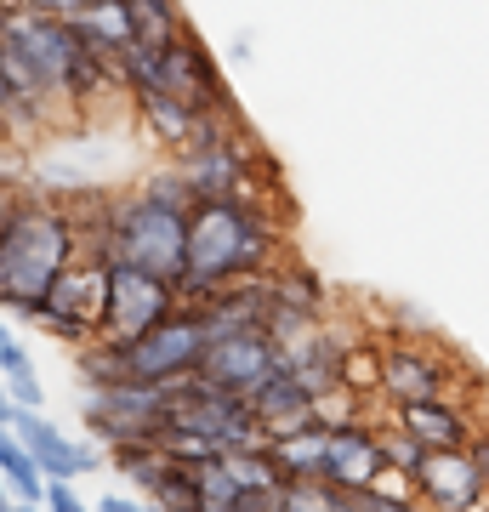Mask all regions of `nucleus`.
<instances>
[{"mask_svg":"<svg viewBox=\"0 0 489 512\" xmlns=\"http://www.w3.org/2000/svg\"><path fill=\"white\" fill-rule=\"evenodd\" d=\"M290 256V222L251 200H200L188 211V262L177 291L182 302H205L211 291L268 279Z\"/></svg>","mask_w":489,"mask_h":512,"instance_id":"f257e3e1","label":"nucleus"},{"mask_svg":"<svg viewBox=\"0 0 489 512\" xmlns=\"http://www.w3.org/2000/svg\"><path fill=\"white\" fill-rule=\"evenodd\" d=\"M69 262H80L74 217L52 194H29L18 205V217L0 228V308L12 319H29L52 296Z\"/></svg>","mask_w":489,"mask_h":512,"instance_id":"f03ea898","label":"nucleus"},{"mask_svg":"<svg viewBox=\"0 0 489 512\" xmlns=\"http://www.w3.org/2000/svg\"><path fill=\"white\" fill-rule=\"evenodd\" d=\"M114 69H120V86L131 92H171L182 103H194V109L217 114V120H239V103L228 92V74L222 63L211 57L194 29L177 35L171 46H131V52L114 57Z\"/></svg>","mask_w":489,"mask_h":512,"instance_id":"7ed1b4c3","label":"nucleus"},{"mask_svg":"<svg viewBox=\"0 0 489 512\" xmlns=\"http://www.w3.org/2000/svg\"><path fill=\"white\" fill-rule=\"evenodd\" d=\"M165 456L182 467H200L211 456L262 444V427L251 416V399L234 387H217L205 376H182L177 382V404H171V427H165Z\"/></svg>","mask_w":489,"mask_h":512,"instance_id":"20e7f679","label":"nucleus"},{"mask_svg":"<svg viewBox=\"0 0 489 512\" xmlns=\"http://www.w3.org/2000/svg\"><path fill=\"white\" fill-rule=\"evenodd\" d=\"M109 256L114 262H137L148 274L182 279V262H188V211L154 200L148 188H114Z\"/></svg>","mask_w":489,"mask_h":512,"instance_id":"39448f33","label":"nucleus"},{"mask_svg":"<svg viewBox=\"0 0 489 512\" xmlns=\"http://www.w3.org/2000/svg\"><path fill=\"white\" fill-rule=\"evenodd\" d=\"M171 404H177V382H120L97 387L80 399V421L103 450L109 444H137V439H165L171 427Z\"/></svg>","mask_w":489,"mask_h":512,"instance_id":"423d86ee","label":"nucleus"},{"mask_svg":"<svg viewBox=\"0 0 489 512\" xmlns=\"http://www.w3.org/2000/svg\"><path fill=\"white\" fill-rule=\"evenodd\" d=\"M103 302H109V262H69L63 279L52 285V296L40 302L23 325H35L40 336H52V342H69V348H86L103 336Z\"/></svg>","mask_w":489,"mask_h":512,"instance_id":"0eeeda50","label":"nucleus"},{"mask_svg":"<svg viewBox=\"0 0 489 512\" xmlns=\"http://www.w3.org/2000/svg\"><path fill=\"white\" fill-rule=\"evenodd\" d=\"M205 342H211V325L194 302H182L165 325L143 330L120 342V359H126V382H182V376H200Z\"/></svg>","mask_w":489,"mask_h":512,"instance_id":"6e6552de","label":"nucleus"},{"mask_svg":"<svg viewBox=\"0 0 489 512\" xmlns=\"http://www.w3.org/2000/svg\"><path fill=\"white\" fill-rule=\"evenodd\" d=\"M381 336H387L381 342V399H387V410L455 393L461 359L444 353L433 336H416V330H381Z\"/></svg>","mask_w":489,"mask_h":512,"instance_id":"1a4fd4ad","label":"nucleus"},{"mask_svg":"<svg viewBox=\"0 0 489 512\" xmlns=\"http://www.w3.org/2000/svg\"><path fill=\"white\" fill-rule=\"evenodd\" d=\"M177 308H182L177 279L148 274L137 262H109V302H103V336L109 342H131V336L165 325Z\"/></svg>","mask_w":489,"mask_h":512,"instance_id":"9d476101","label":"nucleus"},{"mask_svg":"<svg viewBox=\"0 0 489 512\" xmlns=\"http://www.w3.org/2000/svg\"><path fill=\"white\" fill-rule=\"evenodd\" d=\"M12 427L23 433L29 456L40 461L46 484H80V478H91L97 467H109V450L91 439V433H69V427H57L46 410H12Z\"/></svg>","mask_w":489,"mask_h":512,"instance_id":"9b49d317","label":"nucleus"},{"mask_svg":"<svg viewBox=\"0 0 489 512\" xmlns=\"http://www.w3.org/2000/svg\"><path fill=\"white\" fill-rule=\"evenodd\" d=\"M353 330H359V325H336V313L319 319V325L290 330V336H279V365L308 387L313 399H325V393L342 387V359H347Z\"/></svg>","mask_w":489,"mask_h":512,"instance_id":"f8f14e48","label":"nucleus"},{"mask_svg":"<svg viewBox=\"0 0 489 512\" xmlns=\"http://www.w3.org/2000/svg\"><path fill=\"white\" fill-rule=\"evenodd\" d=\"M126 103H131V114H137V131L160 148L165 160H177L188 148H200L205 137L239 126V120H217V114L194 109V103H182V97H171V92H131Z\"/></svg>","mask_w":489,"mask_h":512,"instance_id":"ddd939ff","label":"nucleus"},{"mask_svg":"<svg viewBox=\"0 0 489 512\" xmlns=\"http://www.w3.org/2000/svg\"><path fill=\"white\" fill-rule=\"evenodd\" d=\"M273 365H279V342H273V330L234 325V330H211L205 359H200V376L205 382H217V387H234V393H251Z\"/></svg>","mask_w":489,"mask_h":512,"instance_id":"4468645a","label":"nucleus"},{"mask_svg":"<svg viewBox=\"0 0 489 512\" xmlns=\"http://www.w3.org/2000/svg\"><path fill=\"white\" fill-rule=\"evenodd\" d=\"M330 313H336V302H330L325 274L308 268L302 256L290 251L268 274V330H273V342L290 336V330H302V325H319V319H330Z\"/></svg>","mask_w":489,"mask_h":512,"instance_id":"2eb2a0df","label":"nucleus"},{"mask_svg":"<svg viewBox=\"0 0 489 512\" xmlns=\"http://www.w3.org/2000/svg\"><path fill=\"white\" fill-rule=\"evenodd\" d=\"M416 495L433 512H489V484L467 450H427L416 467Z\"/></svg>","mask_w":489,"mask_h":512,"instance_id":"dca6fc26","label":"nucleus"},{"mask_svg":"<svg viewBox=\"0 0 489 512\" xmlns=\"http://www.w3.org/2000/svg\"><path fill=\"white\" fill-rule=\"evenodd\" d=\"M381 467H387V456H381V421L376 416L330 427V439H325V484L330 490H370L381 478Z\"/></svg>","mask_w":489,"mask_h":512,"instance_id":"f3484780","label":"nucleus"},{"mask_svg":"<svg viewBox=\"0 0 489 512\" xmlns=\"http://www.w3.org/2000/svg\"><path fill=\"white\" fill-rule=\"evenodd\" d=\"M393 421H399L404 433H416L427 450H467V444L478 439V427H484L455 393H444V399H416V404H393Z\"/></svg>","mask_w":489,"mask_h":512,"instance_id":"a211bd4d","label":"nucleus"},{"mask_svg":"<svg viewBox=\"0 0 489 512\" xmlns=\"http://www.w3.org/2000/svg\"><path fill=\"white\" fill-rule=\"evenodd\" d=\"M245 399H251V416H256V427H262V439H279V433H290V427L313 421V393L296 382L285 365H273Z\"/></svg>","mask_w":489,"mask_h":512,"instance_id":"6ab92c4d","label":"nucleus"},{"mask_svg":"<svg viewBox=\"0 0 489 512\" xmlns=\"http://www.w3.org/2000/svg\"><path fill=\"white\" fill-rule=\"evenodd\" d=\"M325 439H330L325 421H302V427H290V433L262 439V444L279 461V478L285 484H325Z\"/></svg>","mask_w":489,"mask_h":512,"instance_id":"aec40b11","label":"nucleus"},{"mask_svg":"<svg viewBox=\"0 0 489 512\" xmlns=\"http://www.w3.org/2000/svg\"><path fill=\"white\" fill-rule=\"evenodd\" d=\"M69 23H74V35L86 40L97 57H120V52L137 46V29H131L126 0H97V6H80Z\"/></svg>","mask_w":489,"mask_h":512,"instance_id":"412c9836","label":"nucleus"},{"mask_svg":"<svg viewBox=\"0 0 489 512\" xmlns=\"http://www.w3.org/2000/svg\"><path fill=\"white\" fill-rule=\"evenodd\" d=\"M0 478H6V490L18 495V501H40L46 495V473H40V461L29 456V444L12 421H0Z\"/></svg>","mask_w":489,"mask_h":512,"instance_id":"4be33fe9","label":"nucleus"},{"mask_svg":"<svg viewBox=\"0 0 489 512\" xmlns=\"http://www.w3.org/2000/svg\"><path fill=\"white\" fill-rule=\"evenodd\" d=\"M381 330H353V342H347V359H342V387L347 393H359V399L376 404L381 399Z\"/></svg>","mask_w":489,"mask_h":512,"instance_id":"5701e85b","label":"nucleus"},{"mask_svg":"<svg viewBox=\"0 0 489 512\" xmlns=\"http://www.w3.org/2000/svg\"><path fill=\"white\" fill-rule=\"evenodd\" d=\"M109 467L126 478L131 490H154L165 473H171V456H165V444L154 439H137V444H109Z\"/></svg>","mask_w":489,"mask_h":512,"instance_id":"b1692460","label":"nucleus"},{"mask_svg":"<svg viewBox=\"0 0 489 512\" xmlns=\"http://www.w3.org/2000/svg\"><path fill=\"white\" fill-rule=\"evenodd\" d=\"M137 46H171L177 35H188V12L182 0H126Z\"/></svg>","mask_w":489,"mask_h":512,"instance_id":"393cba45","label":"nucleus"},{"mask_svg":"<svg viewBox=\"0 0 489 512\" xmlns=\"http://www.w3.org/2000/svg\"><path fill=\"white\" fill-rule=\"evenodd\" d=\"M137 188H148V194H154V200H165V205H182V211H194V205H200V194L188 188V177H182V165H177V160L154 165V171H148Z\"/></svg>","mask_w":489,"mask_h":512,"instance_id":"a878e982","label":"nucleus"},{"mask_svg":"<svg viewBox=\"0 0 489 512\" xmlns=\"http://www.w3.org/2000/svg\"><path fill=\"white\" fill-rule=\"evenodd\" d=\"M381 456H387V467H399V473H410V478H416L421 456H427V444H421L416 433H404L399 421L387 416V421H381Z\"/></svg>","mask_w":489,"mask_h":512,"instance_id":"bb28decb","label":"nucleus"},{"mask_svg":"<svg viewBox=\"0 0 489 512\" xmlns=\"http://www.w3.org/2000/svg\"><path fill=\"white\" fill-rule=\"evenodd\" d=\"M0 382H6V399L18 404V410H46V382H40V370H35V365L6 370Z\"/></svg>","mask_w":489,"mask_h":512,"instance_id":"cd10ccee","label":"nucleus"},{"mask_svg":"<svg viewBox=\"0 0 489 512\" xmlns=\"http://www.w3.org/2000/svg\"><path fill=\"white\" fill-rule=\"evenodd\" d=\"M23 365H35V353H29V342L12 330V319L0 308V376H6V370H23Z\"/></svg>","mask_w":489,"mask_h":512,"instance_id":"c85d7f7f","label":"nucleus"},{"mask_svg":"<svg viewBox=\"0 0 489 512\" xmlns=\"http://www.w3.org/2000/svg\"><path fill=\"white\" fill-rule=\"evenodd\" d=\"M46 512H97V501H86L80 495V484H46Z\"/></svg>","mask_w":489,"mask_h":512,"instance_id":"c756f323","label":"nucleus"},{"mask_svg":"<svg viewBox=\"0 0 489 512\" xmlns=\"http://www.w3.org/2000/svg\"><path fill=\"white\" fill-rule=\"evenodd\" d=\"M364 512H427L421 495H387V490H364Z\"/></svg>","mask_w":489,"mask_h":512,"instance_id":"7c9ffc66","label":"nucleus"},{"mask_svg":"<svg viewBox=\"0 0 489 512\" xmlns=\"http://www.w3.org/2000/svg\"><path fill=\"white\" fill-rule=\"evenodd\" d=\"M97 512H160V507H154L143 490H137V495H131V490H109V495H97Z\"/></svg>","mask_w":489,"mask_h":512,"instance_id":"2f4dec72","label":"nucleus"},{"mask_svg":"<svg viewBox=\"0 0 489 512\" xmlns=\"http://www.w3.org/2000/svg\"><path fill=\"white\" fill-rule=\"evenodd\" d=\"M23 6H40V12H57V18H74L80 6H97V0H23Z\"/></svg>","mask_w":489,"mask_h":512,"instance_id":"473e14b6","label":"nucleus"},{"mask_svg":"<svg viewBox=\"0 0 489 512\" xmlns=\"http://www.w3.org/2000/svg\"><path fill=\"white\" fill-rule=\"evenodd\" d=\"M472 461H478V473H484V484H489V421L478 427V439H472Z\"/></svg>","mask_w":489,"mask_h":512,"instance_id":"72a5a7b5","label":"nucleus"},{"mask_svg":"<svg viewBox=\"0 0 489 512\" xmlns=\"http://www.w3.org/2000/svg\"><path fill=\"white\" fill-rule=\"evenodd\" d=\"M6 148H23V143H18V131H12V120H6V109H0V154Z\"/></svg>","mask_w":489,"mask_h":512,"instance_id":"f704fd0d","label":"nucleus"},{"mask_svg":"<svg viewBox=\"0 0 489 512\" xmlns=\"http://www.w3.org/2000/svg\"><path fill=\"white\" fill-rule=\"evenodd\" d=\"M0 512H18V495L6 490V478H0Z\"/></svg>","mask_w":489,"mask_h":512,"instance_id":"c9c22d12","label":"nucleus"},{"mask_svg":"<svg viewBox=\"0 0 489 512\" xmlns=\"http://www.w3.org/2000/svg\"><path fill=\"white\" fill-rule=\"evenodd\" d=\"M12 103V80H6V63H0V109Z\"/></svg>","mask_w":489,"mask_h":512,"instance_id":"e433bc0d","label":"nucleus"},{"mask_svg":"<svg viewBox=\"0 0 489 512\" xmlns=\"http://www.w3.org/2000/svg\"><path fill=\"white\" fill-rule=\"evenodd\" d=\"M12 410H18V404L6 399V382H0V421H12Z\"/></svg>","mask_w":489,"mask_h":512,"instance_id":"4c0bfd02","label":"nucleus"},{"mask_svg":"<svg viewBox=\"0 0 489 512\" xmlns=\"http://www.w3.org/2000/svg\"><path fill=\"white\" fill-rule=\"evenodd\" d=\"M427 512H433V507H427Z\"/></svg>","mask_w":489,"mask_h":512,"instance_id":"58836bf2","label":"nucleus"}]
</instances>
